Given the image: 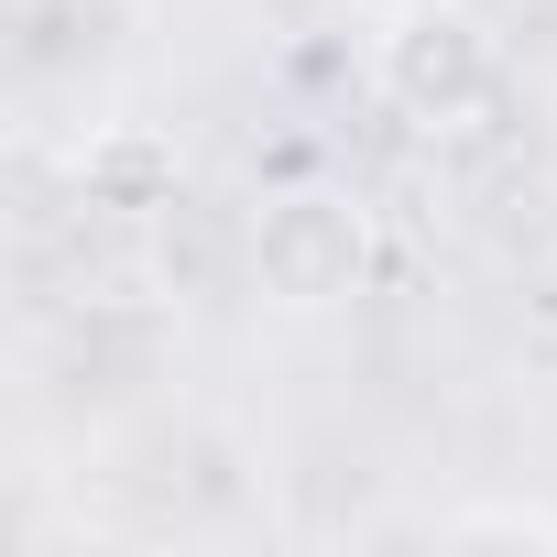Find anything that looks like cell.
<instances>
[{
  "mask_svg": "<svg viewBox=\"0 0 557 557\" xmlns=\"http://www.w3.org/2000/svg\"><path fill=\"white\" fill-rule=\"evenodd\" d=\"M251 296L285 307V318H318V307H350L361 273H372V208L350 186H285L251 208Z\"/></svg>",
  "mask_w": 557,
  "mask_h": 557,
  "instance_id": "cell-1",
  "label": "cell"
},
{
  "mask_svg": "<svg viewBox=\"0 0 557 557\" xmlns=\"http://www.w3.org/2000/svg\"><path fill=\"white\" fill-rule=\"evenodd\" d=\"M492 88H503L492 34H481L470 12H448V0H416V12L383 34V99H394L405 121H426V132L481 121V110H492Z\"/></svg>",
  "mask_w": 557,
  "mask_h": 557,
  "instance_id": "cell-2",
  "label": "cell"
},
{
  "mask_svg": "<svg viewBox=\"0 0 557 557\" xmlns=\"http://www.w3.org/2000/svg\"><path fill=\"white\" fill-rule=\"evenodd\" d=\"M77 208H99V219H175V208H186V153H175V132H153V121L88 132V153H77Z\"/></svg>",
  "mask_w": 557,
  "mask_h": 557,
  "instance_id": "cell-3",
  "label": "cell"
}]
</instances>
